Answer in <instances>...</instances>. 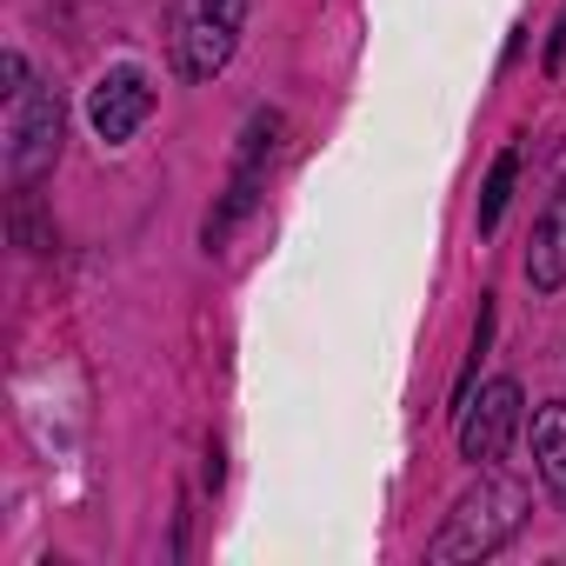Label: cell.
<instances>
[{"label": "cell", "instance_id": "cell-1", "mask_svg": "<svg viewBox=\"0 0 566 566\" xmlns=\"http://www.w3.org/2000/svg\"><path fill=\"white\" fill-rule=\"evenodd\" d=\"M520 520H526V486H513V480H480L473 493L453 500L447 526L427 539V559H433V566L486 559V553H500V546L520 533Z\"/></svg>", "mask_w": 566, "mask_h": 566}, {"label": "cell", "instance_id": "cell-2", "mask_svg": "<svg viewBox=\"0 0 566 566\" xmlns=\"http://www.w3.org/2000/svg\"><path fill=\"white\" fill-rule=\"evenodd\" d=\"M247 28V0H174V21H167V48L180 81H213Z\"/></svg>", "mask_w": 566, "mask_h": 566}, {"label": "cell", "instance_id": "cell-3", "mask_svg": "<svg viewBox=\"0 0 566 566\" xmlns=\"http://www.w3.org/2000/svg\"><path fill=\"white\" fill-rule=\"evenodd\" d=\"M61 160V94L54 87H21L14 120H8V174L28 187Z\"/></svg>", "mask_w": 566, "mask_h": 566}, {"label": "cell", "instance_id": "cell-4", "mask_svg": "<svg viewBox=\"0 0 566 566\" xmlns=\"http://www.w3.org/2000/svg\"><path fill=\"white\" fill-rule=\"evenodd\" d=\"M520 433V387L513 380H486L480 394L460 400V460L493 467Z\"/></svg>", "mask_w": 566, "mask_h": 566}, {"label": "cell", "instance_id": "cell-5", "mask_svg": "<svg viewBox=\"0 0 566 566\" xmlns=\"http://www.w3.org/2000/svg\"><path fill=\"white\" fill-rule=\"evenodd\" d=\"M147 114H154V87H147L140 67H114V74H101V87L87 94V120H94V134H101L107 147L134 140Z\"/></svg>", "mask_w": 566, "mask_h": 566}, {"label": "cell", "instance_id": "cell-6", "mask_svg": "<svg viewBox=\"0 0 566 566\" xmlns=\"http://www.w3.org/2000/svg\"><path fill=\"white\" fill-rule=\"evenodd\" d=\"M273 147H280V114H253V127H247V147H240V167H233V187H227V207L207 220V247H220V240L233 233V220L253 207V187H260V174H266Z\"/></svg>", "mask_w": 566, "mask_h": 566}, {"label": "cell", "instance_id": "cell-7", "mask_svg": "<svg viewBox=\"0 0 566 566\" xmlns=\"http://www.w3.org/2000/svg\"><path fill=\"white\" fill-rule=\"evenodd\" d=\"M526 280H533L539 294H559V287H566V180L553 187V200H546V207H539V220H533Z\"/></svg>", "mask_w": 566, "mask_h": 566}, {"label": "cell", "instance_id": "cell-8", "mask_svg": "<svg viewBox=\"0 0 566 566\" xmlns=\"http://www.w3.org/2000/svg\"><path fill=\"white\" fill-rule=\"evenodd\" d=\"M533 460H539V480L566 500V400H546L533 413Z\"/></svg>", "mask_w": 566, "mask_h": 566}, {"label": "cell", "instance_id": "cell-9", "mask_svg": "<svg viewBox=\"0 0 566 566\" xmlns=\"http://www.w3.org/2000/svg\"><path fill=\"white\" fill-rule=\"evenodd\" d=\"M513 174H520V147H506V154L493 160L486 187H480V233L500 227V213H506V200H513Z\"/></svg>", "mask_w": 566, "mask_h": 566}, {"label": "cell", "instance_id": "cell-10", "mask_svg": "<svg viewBox=\"0 0 566 566\" xmlns=\"http://www.w3.org/2000/svg\"><path fill=\"white\" fill-rule=\"evenodd\" d=\"M566 61V14H559V28H553V41H546V67H559Z\"/></svg>", "mask_w": 566, "mask_h": 566}]
</instances>
